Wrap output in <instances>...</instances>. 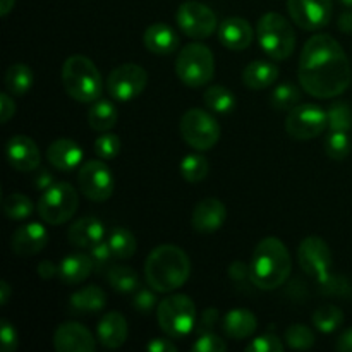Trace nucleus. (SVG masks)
Here are the masks:
<instances>
[{
	"instance_id": "1",
	"label": "nucleus",
	"mask_w": 352,
	"mask_h": 352,
	"mask_svg": "<svg viewBox=\"0 0 352 352\" xmlns=\"http://www.w3.org/2000/svg\"><path fill=\"white\" fill-rule=\"evenodd\" d=\"M298 78L302 89L320 100L342 95L352 81L351 62L342 45L330 34L309 38L299 57Z\"/></svg>"
},
{
	"instance_id": "2",
	"label": "nucleus",
	"mask_w": 352,
	"mask_h": 352,
	"mask_svg": "<svg viewBox=\"0 0 352 352\" xmlns=\"http://www.w3.org/2000/svg\"><path fill=\"white\" fill-rule=\"evenodd\" d=\"M191 275L188 254L174 244L157 246L144 261V278L153 291L168 294L177 291Z\"/></svg>"
},
{
	"instance_id": "3",
	"label": "nucleus",
	"mask_w": 352,
	"mask_h": 352,
	"mask_svg": "<svg viewBox=\"0 0 352 352\" xmlns=\"http://www.w3.org/2000/svg\"><path fill=\"white\" fill-rule=\"evenodd\" d=\"M291 254L278 237H265L254 248L250 261V280L261 291L284 285L291 275Z\"/></svg>"
},
{
	"instance_id": "4",
	"label": "nucleus",
	"mask_w": 352,
	"mask_h": 352,
	"mask_svg": "<svg viewBox=\"0 0 352 352\" xmlns=\"http://www.w3.org/2000/svg\"><path fill=\"white\" fill-rule=\"evenodd\" d=\"M62 82L67 95L79 103L96 102L103 91L102 74L85 55H72L64 62Z\"/></svg>"
},
{
	"instance_id": "5",
	"label": "nucleus",
	"mask_w": 352,
	"mask_h": 352,
	"mask_svg": "<svg viewBox=\"0 0 352 352\" xmlns=\"http://www.w3.org/2000/svg\"><path fill=\"white\" fill-rule=\"evenodd\" d=\"M258 43L274 60H285L296 48V33L292 24L278 12H267L256 26Z\"/></svg>"
},
{
	"instance_id": "6",
	"label": "nucleus",
	"mask_w": 352,
	"mask_h": 352,
	"mask_svg": "<svg viewBox=\"0 0 352 352\" xmlns=\"http://www.w3.org/2000/svg\"><path fill=\"white\" fill-rule=\"evenodd\" d=\"M157 320L165 336L184 339L195 330L196 306L186 294H170L157 306Z\"/></svg>"
},
{
	"instance_id": "7",
	"label": "nucleus",
	"mask_w": 352,
	"mask_h": 352,
	"mask_svg": "<svg viewBox=\"0 0 352 352\" xmlns=\"http://www.w3.org/2000/svg\"><path fill=\"white\" fill-rule=\"evenodd\" d=\"M175 74L191 88H199L215 76V57L203 43H189L179 52L175 60Z\"/></svg>"
},
{
	"instance_id": "8",
	"label": "nucleus",
	"mask_w": 352,
	"mask_h": 352,
	"mask_svg": "<svg viewBox=\"0 0 352 352\" xmlns=\"http://www.w3.org/2000/svg\"><path fill=\"white\" fill-rule=\"evenodd\" d=\"M79 206V195L67 182H55L41 192L38 199V215L50 226H62L72 219Z\"/></svg>"
},
{
	"instance_id": "9",
	"label": "nucleus",
	"mask_w": 352,
	"mask_h": 352,
	"mask_svg": "<svg viewBox=\"0 0 352 352\" xmlns=\"http://www.w3.org/2000/svg\"><path fill=\"white\" fill-rule=\"evenodd\" d=\"M179 131L186 143L198 151H208L219 143L220 124L203 109H191L182 116Z\"/></svg>"
},
{
	"instance_id": "10",
	"label": "nucleus",
	"mask_w": 352,
	"mask_h": 352,
	"mask_svg": "<svg viewBox=\"0 0 352 352\" xmlns=\"http://www.w3.org/2000/svg\"><path fill=\"white\" fill-rule=\"evenodd\" d=\"M329 127L327 110L315 103H299L289 110L285 119V133L299 141L313 140Z\"/></svg>"
},
{
	"instance_id": "11",
	"label": "nucleus",
	"mask_w": 352,
	"mask_h": 352,
	"mask_svg": "<svg viewBox=\"0 0 352 352\" xmlns=\"http://www.w3.org/2000/svg\"><path fill=\"white\" fill-rule=\"evenodd\" d=\"M175 21L179 30L192 40H205L212 36L219 24L215 12L208 6L196 0L181 3L175 12Z\"/></svg>"
},
{
	"instance_id": "12",
	"label": "nucleus",
	"mask_w": 352,
	"mask_h": 352,
	"mask_svg": "<svg viewBox=\"0 0 352 352\" xmlns=\"http://www.w3.org/2000/svg\"><path fill=\"white\" fill-rule=\"evenodd\" d=\"M148 72L138 64L117 65L107 78V91L117 102H131L144 91Z\"/></svg>"
},
{
	"instance_id": "13",
	"label": "nucleus",
	"mask_w": 352,
	"mask_h": 352,
	"mask_svg": "<svg viewBox=\"0 0 352 352\" xmlns=\"http://www.w3.org/2000/svg\"><path fill=\"white\" fill-rule=\"evenodd\" d=\"M78 184L82 195L96 203L107 201L113 192V175L105 160H88L78 172Z\"/></svg>"
},
{
	"instance_id": "14",
	"label": "nucleus",
	"mask_w": 352,
	"mask_h": 352,
	"mask_svg": "<svg viewBox=\"0 0 352 352\" xmlns=\"http://www.w3.org/2000/svg\"><path fill=\"white\" fill-rule=\"evenodd\" d=\"M298 260L305 274L316 278L320 284H323L330 277L332 251L322 237L309 236L302 239L298 248Z\"/></svg>"
},
{
	"instance_id": "15",
	"label": "nucleus",
	"mask_w": 352,
	"mask_h": 352,
	"mask_svg": "<svg viewBox=\"0 0 352 352\" xmlns=\"http://www.w3.org/2000/svg\"><path fill=\"white\" fill-rule=\"evenodd\" d=\"M291 19L306 31L325 28L332 17V0H287Z\"/></svg>"
},
{
	"instance_id": "16",
	"label": "nucleus",
	"mask_w": 352,
	"mask_h": 352,
	"mask_svg": "<svg viewBox=\"0 0 352 352\" xmlns=\"http://www.w3.org/2000/svg\"><path fill=\"white\" fill-rule=\"evenodd\" d=\"M54 347L58 352H93L96 342L86 327L76 322H64L54 333Z\"/></svg>"
},
{
	"instance_id": "17",
	"label": "nucleus",
	"mask_w": 352,
	"mask_h": 352,
	"mask_svg": "<svg viewBox=\"0 0 352 352\" xmlns=\"http://www.w3.org/2000/svg\"><path fill=\"white\" fill-rule=\"evenodd\" d=\"M6 155L10 167L19 172H34L40 167V150L36 143L24 134H16L7 141Z\"/></svg>"
},
{
	"instance_id": "18",
	"label": "nucleus",
	"mask_w": 352,
	"mask_h": 352,
	"mask_svg": "<svg viewBox=\"0 0 352 352\" xmlns=\"http://www.w3.org/2000/svg\"><path fill=\"white\" fill-rule=\"evenodd\" d=\"M48 244V232L41 223L30 222L26 226H21L14 230L10 237V248L14 253L21 258H31L34 254L45 250Z\"/></svg>"
},
{
	"instance_id": "19",
	"label": "nucleus",
	"mask_w": 352,
	"mask_h": 352,
	"mask_svg": "<svg viewBox=\"0 0 352 352\" xmlns=\"http://www.w3.org/2000/svg\"><path fill=\"white\" fill-rule=\"evenodd\" d=\"M227 219V208L220 199H201L192 210V229L199 234H213L223 226Z\"/></svg>"
},
{
	"instance_id": "20",
	"label": "nucleus",
	"mask_w": 352,
	"mask_h": 352,
	"mask_svg": "<svg viewBox=\"0 0 352 352\" xmlns=\"http://www.w3.org/2000/svg\"><path fill=\"white\" fill-rule=\"evenodd\" d=\"M253 28L243 17H227L220 23L219 40L229 50H244L253 43Z\"/></svg>"
},
{
	"instance_id": "21",
	"label": "nucleus",
	"mask_w": 352,
	"mask_h": 352,
	"mask_svg": "<svg viewBox=\"0 0 352 352\" xmlns=\"http://www.w3.org/2000/svg\"><path fill=\"white\" fill-rule=\"evenodd\" d=\"M67 239L72 246L91 250L93 246L105 241V227H103L102 220L95 219V217H85L69 227Z\"/></svg>"
},
{
	"instance_id": "22",
	"label": "nucleus",
	"mask_w": 352,
	"mask_h": 352,
	"mask_svg": "<svg viewBox=\"0 0 352 352\" xmlns=\"http://www.w3.org/2000/svg\"><path fill=\"white\" fill-rule=\"evenodd\" d=\"M82 157H85V151L81 150V146L76 141L65 140V138L54 141L47 148V160L60 172L74 170L81 165Z\"/></svg>"
},
{
	"instance_id": "23",
	"label": "nucleus",
	"mask_w": 352,
	"mask_h": 352,
	"mask_svg": "<svg viewBox=\"0 0 352 352\" xmlns=\"http://www.w3.org/2000/svg\"><path fill=\"white\" fill-rule=\"evenodd\" d=\"M96 337L107 349H119L127 339V322L119 311H109L96 327Z\"/></svg>"
},
{
	"instance_id": "24",
	"label": "nucleus",
	"mask_w": 352,
	"mask_h": 352,
	"mask_svg": "<svg viewBox=\"0 0 352 352\" xmlns=\"http://www.w3.org/2000/svg\"><path fill=\"white\" fill-rule=\"evenodd\" d=\"M143 43L151 54L170 55L179 48V36L168 24L155 23L144 31Z\"/></svg>"
},
{
	"instance_id": "25",
	"label": "nucleus",
	"mask_w": 352,
	"mask_h": 352,
	"mask_svg": "<svg viewBox=\"0 0 352 352\" xmlns=\"http://www.w3.org/2000/svg\"><path fill=\"white\" fill-rule=\"evenodd\" d=\"M95 272L89 254L74 253L65 256L58 265V277L65 285H78Z\"/></svg>"
},
{
	"instance_id": "26",
	"label": "nucleus",
	"mask_w": 352,
	"mask_h": 352,
	"mask_svg": "<svg viewBox=\"0 0 352 352\" xmlns=\"http://www.w3.org/2000/svg\"><path fill=\"white\" fill-rule=\"evenodd\" d=\"M107 305V294L98 285H86L69 299V308L74 315H93L100 313Z\"/></svg>"
},
{
	"instance_id": "27",
	"label": "nucleus",
	"mask_w": 352,
	"mask_h": 352,
	"mask_svg": "<svg viewBox=\"0 0 352 352\" xmlns=\"http://www.w3.org/2000/svg\"><path fill=\"white\" fill-rule=\"evenodd\" d=\"M223 332L227 337L234 340H243L253 336L258 329L256 316L246 308H236L230 309L226 316H223Z\"/></svg>"
},
{
	"instance_id": "28",
	"label": "nucleus",
	"mask_w": 352,
	"mask_h": 352,
	"mask_svg": "<svg viewBox=\"0 0 352 352\" xmlns=\"http://www.w3.org/2000/svg\"><path fill=\"white\" fill-rule=\"evenodd\" d=\"M278 78V67L274 62L254 60L243 71V82L250 89H265Z\"/></svg>"
},
{
	"instance_id": "29",
	"label": "nucleus",
	"mask_w": 352,
	"mask_h": 352,
	"mask_svg": "<svg viewBox=\"0 0 352 352\" xmlns=\"http://www.w3.org/2000/svg\"><path fill=\"white\" fill-rule=\"evenodd\" d=\"M119 119V110L110 100H96L88 110V122L98 133H109Z\"/></svg>"
},
{
	"instance_id": "30",
	"label": "nucleus",
	"mask_w": 352,
	"mask_h": 352,
	"mask_svg": "<svg viewBox=\"0 0 352 352\" xmlns=\"http://www.w3.org/2000/svg\"><path fill=\"white\" fill-rule=\"evenodd\" d=\"M107 243L116 260H129L136 253V237L129 229H124V227H113L107 236Z\"/></svg>"
},
{
	"instance_id": "31",
	"label": "nucleus",
	"mask_w": 352,
	"mask_h": 352,
	"mask_svg": "<svg viewBox=\"0 0 352 352\" xmlns=\"http://www.w3.org/2000/svg\"><path fill=\"white\" fill-rule=\"evenodd\" d=\"M33 86V71L23 62L9 65L6 72V88L7 91L16 96L26 95Z\"/></svg>"
},
{
	"instance_id": "32",
	"label": "nucleus",
	"mask_w": 352,
	"mask_h": 352,
	"mask_svg": "<svg viewBox=\"0 0 352 352\" xmlns=\"http://www.w3.org/2000/svg\"><path fill=\"white\" fill-rule=\"evenodd\" d=\"M107 280L120 294H133L140 289V275L131 267L113 265L107 270Z\"/></svg>"
},
{
	"instance_id": "33",
	"label": "nucleus",
	"mask_w": 352,
	"mask_h": 352,
	"mask_svg": "<svg viewBox=\"0 0 352 352\" xmlns=\"http://www.w3.org/2000/svg\"><path fill=\"white\" fill-rule=\"evenodd\" d=\"M203 100L205 105L217 113H229L236 107V96L226 86H210L203 95Z\"/></svg>"
},
{
	"instance_id": "34",
	"label": "nucleus",
	"mask_w": 352,
	"mask_h": 352,
	"mask_svg": "<svg viewBox=\"0 0 352 352\" xmlns=\"http://www.w3.org/2000/svg\"><path fill=\"white\" fill-rule=\"evenodd\" d=\"M311 322L322 333H332L344 323L342 309L333 305L320 306L311 316Z\"/></svg>"
},
{
	"instance_id": "35",
	"label": "nucleus",
	"mask_w": 352,
	"mask_h": 352,
	"mask_svg": "<svg viewBox=\"0 0 352 352\" xmlns=\"http://www.w3.org/2000/svg\"><path fill=\"white\" fill-rule=\"evenodd\" d=\"M179 168H181V175L188 182H201L208 175L210 165L203 155L191 153L182 158Z\"/></svg>"
},
{
	"instance_id": "36",
	"label": "nucleus",
	"mask_w": 352,
	"mask_h": 352,
	"mask_svg": "<svg viewBox=\"0 0 352 352\" xmlns=\"http://www.w3.org/2000/svg\"><path fill=\"white\" fill-rule=\"evenodd\" d=\"M34 206L28 196L14 192V195L6 196L3 199V213L9 220H26L31 217Z\"/></svg>"
},
{
	"instance_id": "37",
	"label": "nucleus",
	"mask_w": 352,
	"mask_h": 352,
	"mask_svg": "<svg viewBox=\"0 0 352 352\" xmlns=\"http://www.w3.org/2000/svg\"><path fill=\"white\" fill-rule=\"evenodd\" d=\"M327 117H329L330 131H344V133H349L352 129V109L349 107V103H332L329 107V110H327Z\"/></svg>"
},
{
	"instance_id": "38",
	"label": "nucleus",
	"mask_w": 352,
	"mask_h": 352,
	"mask_svg": "<svg viewBox=\"0 0 352 352\" xmlns=\"http://www.w3.org/2000/svg\"><path fill=\"white\" fill-rule=\"evenodd\" d=\"M315 333L309 327L301 325V323H294V325L289 327L285 330V342H287L289 347L298 351H306L311 349L315 346Z\"/></svg>"
},
{
	"instance_id": "39",
	"label": "nucleus",
	"mask_w": 352,
	"mask_h": 352,
	"mask_svg": "<svg viewBox=\"0 0 352 352\" xmlns=\"http://www.w3.org/2000/svg\"><path fill=\"white\" fill-rule=\"evenodd\" d=\"M299 100H301V93L291 82H284V85L277 86L270 95L272 105L278 110L294 109L296 105H299Z\"/></svg>"
},
{
	"instance_id": "40",
	"label": "nucleus",
	"mask_w": 352,
	"mask_h": 352,
	"mask_svg": "<svg viewBox=\"0 0 352 352\" xmlns=\"http://www.w3.org/2000/svg\"><path fill=\"white\" fill-rule=\"evenodd\" d=\"M351 148L352 143L349 134L344 133V131H332L327 136L325 151L332 160H344L351 153Z\"/></svg>"
},
{
	"instance_id": "41",
	"label": "nucleus",
	"mask_w": 352,
	"mask_h": 352,
	"mask_svg": "<svg viewBox=\"0 0 352 352\" xmlns=\"http://www.w3.org/2000/svg\"><path fill=\"white\" fill-rule=\"evenodd\" d=\"M120 138L113 133H102L95 141V153L102 160H112L120 153Z\"/></svg>"
},
{
	"instance_id": "42",
	"label": "nucleus",
	"mask_w": 352,
	"mask_h": 352,
	"mask_svg": "<svg viewBox=\"0 0 352 352\" xmlns=\"http://www.w3.org/2000/svg\"><path fill=\"white\" fill-rule=\"evenodd\" d=\"M89 256H91L93 267H95L96 274H103V272L109 270V268L112 267V260H116L112 251H110L107 239L98 243L96 246H93L91 250H89Z\"/></svg>"
},
{
	"instance_id": "43",
	"label": "nucleus",
	"mask_w": 352,
	"mask_h": 352,
	"mask_svg": "<svg viewBox=\"0 0 352 352\" xmlns=\"http://www.w3.org/2000/svg\"><path fill=\"white\" fill-rule=\"evenodd\" d=\"M191 351L195 352H223L227 351L226 340L220 339L217 333L213 332H203L199 333L198 339L191 346Z\"/></svg>"
},
{
	"instance_id": "44",
	"label": "nucleus",
	"mask_w": 352,
	"mask_h": 352,
	"mask_svg": "<svg viewBox=\"0 0 352 352\" xmlns=\"http://www.w3.org/2000/svg\"><path fill=\"white\" fill-rule=\"evenodd\" d=\"M284 349L285 346L282 344V340L277 336H272V333L256 337L246 346L248 352H282Z\"/></svg>"
},
{
	"instance_id": "45",
	"label": "nucleus",
	"mask_w": 352,
	"mask_h": 352,
	"mask_svg": "<svg viewBox=\"0 0 352 352\" xmlns=\"http://www.w3.org/2000/svg\"><path fill=\"white\" fill-rule=\"evenodd\" d=\"M155 292H151L150 289L144 287H140L138 291H134L133 299H131L133 308L136 309V311H140L141 315H150L155 309V306H157V296H155Z\"/></svg>"
},
{
	"instance_id": "46",
	"label": "nucleus",
	"mask_w": 352,
	"mask_h": 352,
	"mask_svg": "<svg viewBox=\"0 0 352 352\" xmlns=\"http://www.w3.org/2000/svg\"><path fill=\"white\" fill-rule=\"evenodd\" d=\"M0 344L3 352H14L17 349V332L12 323L7 320L0 322Z\"/></svg>"
},
{
	"instance_id": "47",
	"label": "nucleus",
	"mask_w": 352,
	"mask_h": 352,
	"mask_svg": "<svg viewBox=\"0 0 352 352\" xmlns=\"http://www.w3.org/2000/svg\"><path fill=\"white\" fill-rule=\"evenodd\" d=\"M54 175L50 174V170H47V168L43 167H38L36 170H34L33 174V188L36 189V191H47L50 186H54Z\"/></svg>"
},
{
	"instance_id": "48",
	"label": "nucleus",
	"mask_w": 352,
	"mask_h": 352,
	"mask_svg": "<svg viewBox=\"0 0 352 352\" xmlns=\"http://www.w3.org/2000/svg\"><path fill=\"white\" fill-rule=\"evenodd\" d=\"M14 113H16V105H14V100L10 98L7 93H2V95H0V122L7 124Z\"/></svg>"
},
{
	"instance_id": "49",
	"label": "nucleus",
	"mask_w": 352,
	"mask_h": 352,
	"mask_svg": "<svg viewBox=\"0 0 352 352\" xmlns=\"http://www.w3.org/2000/svg\"><path fill=\"white\" fill-rule=\"evenodd\" d=\"M217 320H219V311H217L215 308H208L203 311L201 315V322H199V332H210V330L215 327Z\"/></svg>"
},
{
	"instance_id": "50",
	"label": "nucleus",
	"mask_w": 352,
	"mask_h": 352,
	"mask_svg": "<svg viewBox=\"0 0 352 352\" xmlns=\"http://www.w3.org/2000/svg\"><path fill=\"white\" fill-rule=\"evenodd\" d=\"M146 349L150 352H174L175 346L168 339H160L158 337V339H153L148 344Z\"/></svg>"
},
{
	"instance_id": "51",
	"label": "nucleus",
	"mask_w": 352,
	"mask_h": 352,
	"mask_svg": "<svg viewBox=\"0 0 352 352\" xmlns=\"http://www.w3.org/2000/svg\"><path fill=\"white\" fill-rule=\"evenodd\" d=\"M230 277L236 278V280H243V278L250 277V265H244L241 261L230 265Z\"/></svg>"
},
{
	"instance_id": "52",
	"label": "nucleus",
	"mask_w": 352,
	"mask_h": 352,
	"mask_svg": "<svg viewBox=\"0 0 352 352\" xmlns=\"http://www.w3.org/2000/svg\"><path fill=\"white\" fill-rule=\"evenodd\" d=\"M336 347L342 352H352V329H347L346 332L337 339Z\"/></svg>"
},
{
	"instance_id": "53",
	"label": "nucleus",
	"mask_w": 352,
	"mask_h": 352,
	"mask_svg": "<svg viewBox=\"0 0 352 352\" xmlns=\"http://www.w3.org/2000/svg\"><path fill=\"white\" fill-rule=\"evenodd\" d=\"M38 274H40L43 278H52L55 274H58V268L55 267L52 261L45 260L38 265Z\"/></svg>"
},
{
	"instance_id": "54",
	"label": "nucleus",
	"mask_w": 352,
	"mask_h": 352,
	"mask_svg": "<svg viewBox=\"0 0 352 352\" xmlns=\"http://www.w3.org/2000/svg\"><path fill=\"white\" fill-rule=\"evenodd\" d=\"M339 28L344 33H352V12H346L340 16Z\"/></svg>"
},
{
	"instance_id": "55",
	"label": "nucleus",
	"mask_w": 352,
	"mask_h": 352,
	"mask_svg": "<svg viewBox=\"0 0 352 352\" xmlns=\"http://www.w3.org/2000/svg\"><path fill=\"white\" fill-rule=\"evenodd\" d=\"M10 285H9V282H6V280H2L0 282V305L2 306H6L7 305V301H9V298H10Z\"/></svg>"
},
{
	"instance_id": "56",
	"label": "nucleus",
	"mask_w": 352,
	"mask_h": 352,
	"mask_svg": "<svg viewBox=\"0 0 352 352\" xmlns=\"http://www.w3.org/2000/svg\"><path fill=\"white\" fill-rule=\"evenodd\" d=\"M14 3L16 0H0V16L6 17L14 9Z\"/></svg>"
},
{
	"instance_id": "57",
	"label": "nucleus",
	"mask_w": 352,
	"mask_h": 352,
	"mask_svg": "<svg viewBox=\"0 0 352 352\" xmlns=\"http://www.w3.org/2000/svg\"><path fill=\"white\" fill-rule=\"evenodd\" d=\"M340 2H342L344 6H347V7H352V0H340Z\"/></svg>"
}]
</instances>
